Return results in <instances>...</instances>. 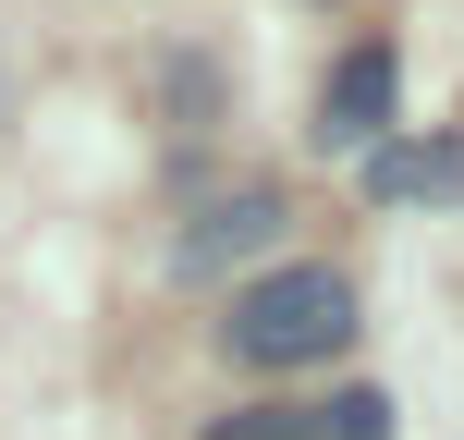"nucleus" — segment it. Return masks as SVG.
<instances>
[{"label": "nucleus", "mask_w": 464, "mask_h": 440, "mask_svg": "<svg viewBox=\"0 0 464 440\" xmlns=\"http://www.w3.org/2000/svg\"><path fill=\"white\" fill-rule=\"evenodd\" d=\"M220 343L245 355V367H318V355L354 343V281L330 269V257H294V269L245 281V306L220 318Z\"/></svg>", "instance_id": "1"}, {"label": "nucleus", "mask_w": 464, "mask_h": 440, "mask_svg": "<svg viewBox=\"0 0 464 440\" xmlns=\"http://www.w3.org/2000/svg\"><path fill=\"white\" fill-rule=\"evenodd\" d=\"M281 220H294V196H281V184L208 196V209L171 232V281H232V269H256V257H281Z\"/></svg>", "instance_id": "2"}, {"label": "nucleus", "mask_w": 464, "mask_h": 440, "mask_svg": "<svg viewBox=\"0 0 464 440\" xmlns=\"http://www.w3.org/2000/svg\"><path fill=\"white\" fill-rule=\"evenodd\" d=\"M392 111H403V49L392 37H354L343 62H330V86H318V147L367 160V147H392Z\"/></svg>", "instance_id": "3"}, {"label": "nucleus", "mask_w": 464, "mask_h": 440, "mask_svg": "<svg viewBox=\"0 0 464 440\" xmlns=\"http://www.w3.org/2000/svg\"><path fill=\"white\" fill-rule=\"evenodd\" d=\"M367 196H464V135H392V147H367Z\"/></svg>", "instance_id": "4"}, {"label": "nucleus", "mask_w": 464, "mask_h": 440, "mask_svg": "<svg viewBox=\"0 0 464 440\" xmlns=\"http://www.w3.org/2000/svg\"><path fill=\"white\" fill-rule=\"evenodd\" d=\"M403 416H392V392H330L318 404V440H392Z\"/></svg>", "instance_id": "5"}, {"label": "nucleus", "mask_w": 464, "mask_h": 440, "mask_svg": "<svg viewBox=\"0 0 464 440\" xmlns=\"http://www.w3.org/2000/svg\"><path fill=\"white\" fill-rule=\"evenodd\" d=\"M208 440H318V404H245V416H220Z\"/></svg>", "instance_id": "6"}]
</instances>
